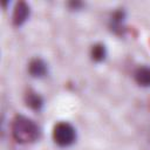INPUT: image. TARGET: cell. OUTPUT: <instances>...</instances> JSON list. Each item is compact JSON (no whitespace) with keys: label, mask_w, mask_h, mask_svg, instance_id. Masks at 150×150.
Here are the masks:
<instances>
[{"label":"cell","mask_w":150,"mask_h":150,"mask_svg":"<svg viewBox=\"0 0 150 150\" xmlns=\"http://www.w3.org/2000/svg\"><path fill=\"white\" fill-rule=\"evenodd\" d=\"M12 132L14 138L21 143L34 142L40 136V129L35 124V122L22 115H19L14 118Z\"/></svg>","instance_id":"cell-1"},{"label":"cell","mask_w":150,"mask_h":150,"mask_svg":"<svg viewBox=\"0 0 150 150\" xmlns=\"http://www.w3.org/2000/svg\"><path fill=\"white\" fill-rule=\"evenodd\" d=\"M54 141L61 146H68L74 143L76 138L75 128L68 122H60L54 127Z\"/></svg>","instance_id":"cell-2"},{"label":"cell","mask_w":150,"mask_h":150,"mask_svg":"<svg viewBox=\"0 0 150 150\" xmlns=\"http://www.w3.org/2000/svg\"><path fill=\"white\" fill-rule=\"evenodd\" d=\"M135 80L143 87H150V67L143 66L137 68L135 71Z\"/></svg>","instance_id":"cell-3"},{"label":"cell","mask_w":150,"mask_h":150,"mask_svg":"<svg viewBox=\"0 0 150 150\" xmlns=\"http://www.w3.org/2000/svg\"><path fill=\"white\" fill-rule=\"evenodd\" d=\"M28 14H29V7L25 2H19L15 7V11H14V16H13L14 23L21 25L27 19Z\"/></svg>","instance_id":"cell-4"},{"label":"cell","mask_w":150,"mask_h":150,"mask_svg":"<svg viewBox=\"0 0 150 150\" xmlns=\"http://www.w3.org/2000/svg\"><path fill=\"white\" fill-rule=\"evenodd\" d=\"M29 73L35 77H41L47 73V66L41 59H35L29 63Z\"/></svg>","instance_id":"cell-5"},{"label":"cell","mask_w":150,"mask_h":150,"mask_svg":"<svg viewBox=\"0 0 150 150\" xmlns=\"http://www.w3.org/2000/svg\"><path fill=\"white\" fill-rule=\"evenodd\" d=\"M93 57L96 60H102L104 57V48L102 46H96L93 49Z\"/></svg>","instance_id":"cell-6"},{"label":"cell","mask_w":150,"mask_h":150,"mask_svg":"<svg viewBox=\"0 0 150 150\" xmlns=\"http://www.w3.org/2000/svg\"><path fill=\"white\" fill-rule=\"evenodd\" d=\"M28 104H29V105H33L34 108H38V107L41 104V101H40L39 96H36V95H34V98H32V96H29V98H28Z\"/></svg>","instance_id":"cell-7"}]
</instances>
